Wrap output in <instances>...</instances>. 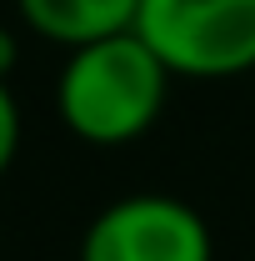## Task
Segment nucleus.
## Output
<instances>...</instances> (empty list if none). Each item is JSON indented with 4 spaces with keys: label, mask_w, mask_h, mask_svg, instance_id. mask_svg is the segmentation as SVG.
<instances>
[{
    "label": "nucleus",
    "mask_w": 255,
    "mask_h": 261,
    "mask_svg": "<svg viewBox=\"0 0 255 261\" xmlns=\"http://www.w3.org/2000/svg\"><path fill=\"white\" fill-rule=\"evenodd\" d=\"M20 141H25V111H20V96L10 91V81H0V176L15 166Z\"/></svg>",
    "instance_id": "39448f33"
},
{
    "label": "nucleus",
    "mask_w": 255,
    "mask_h": 261,
    "mask_svg": "<svg viewBox=\"0 0 255 261\" xmlns=\"http://www.w3.org/2000/svg\"><path fill=\"white\" fill-rule=\"evenodd\" d=\"M15 61H20V40H15V31L0 25V81L15 75Z\"/></svg>",
    "instance_id": "423d86ee"
},
{
    "label": "nucleus",
    "mask_w": 255,
    "mask_h": 261,
    "mask_svg": "<svg viewBox=\"0 0 255 261\" xmlns=\"http://www.w3.org/2000/svg\"><path fill=\"white\" fill-rule=\"evenodd\" d=\"M170 86L175 75L165 70V61L135 31H120L65 50L55 75V116L75 141L115 151L160 126Z\"/></svg>",
    "instance_id": "f257e3e1"
},
{
    "label": "nucleus",
    "mask_w": 255,
    "mask_h": 261,
    "mask_svg": "<svg viewBox=\"0 0 255 261\" xmlns=\"http://www.w3.org/2000/svg\"><path fill=\"white\" fill-rule=\"evenodd\" d=\"M80 261H215V231L185 196L130 191L90 216Z\"/></svg>",
    "instance_id": "7ed1b4c3"
},
{
    "label": "nucleus",
    "mask_w": 255,
    "mask_h": 261,
    "mask_svg": "<svg viewBox=\"0 0 255 261\" xmlns=\"http://www.w3.org/2000/svg\"><path fill=\"white\" fill-rule=\"evenodd\" d=\"M135 35L175 81H240L255 70V0H140Z\"/></svg>",
    "instance_id": "f03ea898"
},
{
    "label": "nucleus",
    "mask_w": 255,
    "mask_h": 261,
    "mask_svg": "<svg viewBox=\"0 0 255 261\" xmlns=\"http://www.w3.org/2000/svg\"><path fill=\"white\" fill-rule=\"evenodd\" d=\"M15 15L30 35L60 45V50H75V45H90L105 35L135 31L140 0H15Z\"/></svg>",
    "instance_id": "20e7f679"
}]
</instances>
